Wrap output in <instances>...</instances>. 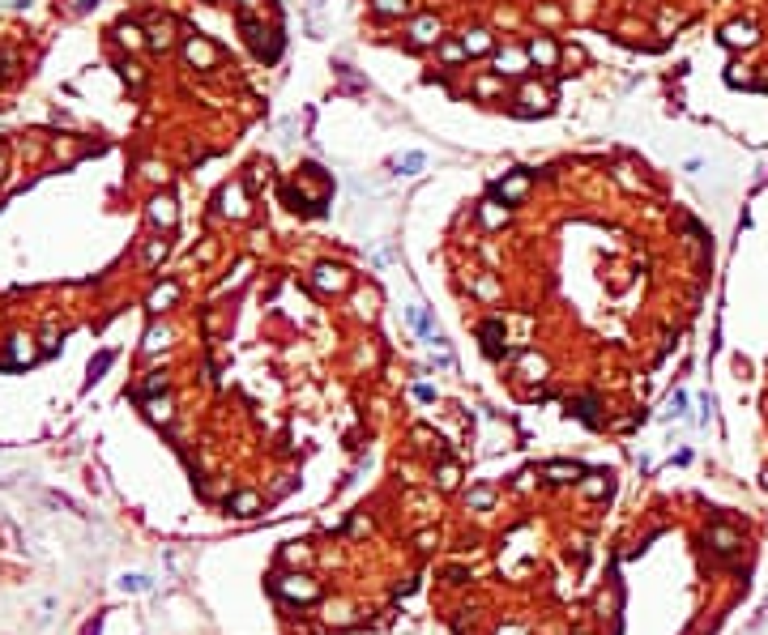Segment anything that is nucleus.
Segmentation results:
<instances>
[{"label":"nucleus","mask_w":768,"mask_h":635,"mask_svg":"<svg viewBox=\"0 0 768 635\" xmlns=\"http://www.w3.org/2000/svg\"><path fill=\"white\" fill-rule=\"evenodd\" d=\"M274 593L286 597V601H316L320 597V584L312 576H299V571H278L274 576Z\"/></svg>","instance_id":"1"},{"label":"nucleus","mask_w":768,"mask_h":635,"mask_svg":"<svg viewBox=\"0 0 768 635\" xmlns=\"http://www.w3.org/2000/svg\"><path fill=\"white\" fill-rule=\"evenodd\" d=\"M704 542H709L717 554H734V550L742 546V533L730 529V524H709V529H704Z\"/></svg>","instance_id":"2"},{"label":"nucleus","mask_w":768,"mask_h":635,"mask_svg":"<svg viewBox=\"0 0 768 635\" xmlns=\"http://www.w3.org/2000/svg\"><path fill=\"white\" fill-rule=\"evenodd\" d=\"M227 507L235 516H256L261 512V495H252V491H239V495H231L227 499Z\"/></svg>","instance_id":"3"},{"label":"nucleus","mask_w":768,"mask_h":635,"mask_svg":"<svg viewBox=\"0 0 768 635\" xmlns=\"http://www.w3.org/2000/svg\"><path fill=\"white\" fill-rule=\"evenodd\" d=\"M547 477H551V482H577V477H581V469H577V465H551V469H547Z\"/></svg>","instance_id":"4"},{"label":"nucleus","mask_w":768,"mask_h":635,"mask_svg":"<svg viewBox=\"0 0 768 635\" xmlns=\"http://www.w3.org/2000/svg\"><path fill=\"white\" fill-rule=\"evenodd\" d=\"M457 482H461V473H457V465H444V469H440V491H453V486H457Z\"/></svg>","instance_id":"5"},{"label":"nucleus","mask_w":768,"mask_h":635,"mask_svg":"<svg viewBox=\"0 0 768 635\" xmlns=\"http://www.w3.org/2000/svg\"><path fill=\"white\" fill-rule=\"evenodd\" d=\"M282 558H286V563H308V558H312V550H308V546H286V550H282Z\"/></svg>","instance_id":"6"},{"label":"nucleus","mask_w":768,"mask_h":635,"mask_svg":"<svg viewBox=\"0 0 768 635\" xmlns=\"http://www.w3.org/2000/svg\"><path fill=\"white\" fill-rule=\"evenodd\" d=\"M606 491H610V482H606V477H593V482H585V495H589V499H602Z\"/></svg>","instance_id":"7"},{"label":"nucleus","mask_w":768,"mask_h":635,"mask_svg":"<svg viewBox=\"0 0 768 635\" xmlns=\"http://www.w3.org/2000/svg\"><path fill=\"white\" fill-rule=\"evenodd\" d=\"M756 35H751V26H730L726 30V43H751Z\"/></svg>","instance_id":"8"},{"label":"nucleus","mask_w":768,"mask_h":635,"mask_svg":"<svg viewBox=\"0 0 768 635\" xmlns=\"http://www.w3.org/2000/svg\"><path fill=\"white\" fill-rule=\"evenodd\" d=\"M435 546H440L435 533H418V550H435Z\"/></svg>","instance_id":"9"},{"label":"nucleus","mask_w":768,"mask_h":635,"mask_svg":"<svg viewBox=\"0 0 768 635\" xmlns=\"http://www.w3.org/2000/svg\"><path fill=\"white\" fill-rule=\"evenodd\" d=\"M449 580H453V584H465V580H469V571H465V567H449Z\"/></svg>","instance_id":"10"},{"label":"nucleus","mask_w":768,"mask_h":635,"mask_svg":"<svg viewBox=\"0 0 768 635\" xmlns=\"http://www.w3.org/2000/svg\"><path fill=\"white\" fill-rule=\"evenodd\" d=\"M380 9L384 13H397V9H406V0H380Z\"/></svg>","instance_id":"11"},{"label":"nucleus","mask_w":768,"mask_h":635,"mask_svg":"<svg viewBox=\"0 0 768 635\" xmlns=\"http://www.w3.org/2000/svg\"><path fill=\"white\" fill-rule=\"evenodd\" d=\"M469 503H474V507H487V503H491V491H474V499H469Z\"/></svg>","instance_id":"12"}]
</instances>
